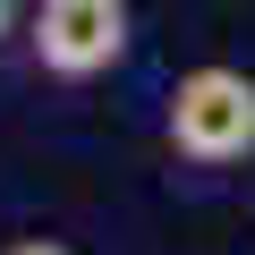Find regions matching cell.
Here are the masks:
<instances>
[{
    "label": "cell",
    "instance_id": "cell-1",
    "mask_svg": "<svg viewBox=\"0 0 255 255\" xmlns=\"http://www.w3.org/2000/svg\"><path fill=\"white\" fill-rule=\"evenodd\" d=\"M162 136H170V153L196 162V170L247 162V153H255V77H247V68H221V60L187 68V77L162 94Z\"/></svg>",
    "mask_w": 255,
    "mask_h": 255
},
{
    "label": "cell",
    "instance_id": "cell-2",
    "mask_svg": "<svg viewBox=\"0 0 255 255\" xmlns=\"http://www.w3.org/2000/svg\"><path fill=\"white\" fill-rule=\"evenodd\" d=\"M26 51L60 85H94L128 60V0H34Z\"/></svg>",
    "mask_w": 255,
    "mask_h": 255
},
{
    "label": "cell",
    "instance_id": "cell-3",
    "mask_svg": "<svg viewBox=\"0 0 255 255\" xmlns=\"http://www.w3.org/2000/svg\"><path fill=\"white\" fill-rule=\"evenodd\" d=\"M0 255H77V247H60V238H17V247H0Z\"/></svg>",
    "mask_w": 255,
    "mask_h": 255
},
{
    "label": "cell",
    "instance_id": "cell-4",
    "mask_svg": "<svg viewBox=\"0 0 255 255\" xmlns=\"http://www.w3.org/2000/svg\"><path fill=\"white\" fill-rule=\"evenodd\" d=\"M9 26H17V0H0V34H9Z\"/></svg>",
    "mask_w": 255,
    "mask_h": 255
}]
</instances>
